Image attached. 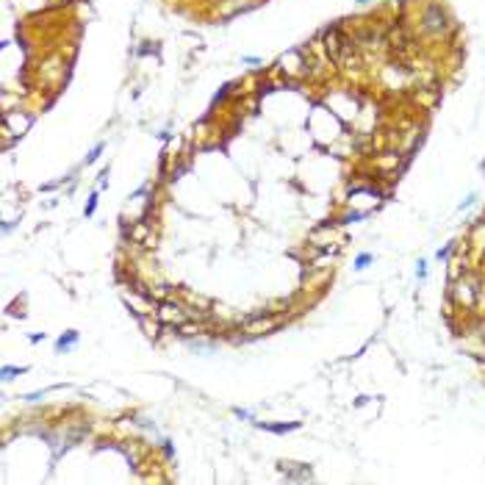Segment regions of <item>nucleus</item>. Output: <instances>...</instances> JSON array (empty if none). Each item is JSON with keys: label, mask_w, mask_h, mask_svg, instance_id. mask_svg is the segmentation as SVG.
<instances>
[{"label": "nucleus", "mask_w": 485, "mask_h": 485, "mask_svg": "<svg viewBox=\"0 0 485 485\" xmlns=\"http://www.w3.org/2000/svg\"><path fill=\"white\" fill-rule=\"evenodd\" d=\"M158 319H161V322H183V319H186V314H183L178 305H172V302H164L161 311H158Z\"/></svg>", "instance_id": "nucleus-1"}, {"label": "nucleus", "mask_w": 485, "mask_h": 485, "mask_svg": "<svg viewBox=\"0 0 485 485\" xmlns=\"http://www.w3.org/2000/svg\"><path fill=\"white\" fill-rule=\"evenodd\" d=\"M75 341H78V333H75V330H69L67 336H61V338L56 341V349H59V352H64V349H69L72 344H75Z\"/></svg>", "instance_id": "nucleus-2"}, {"label": "nucleus", "mask_w": 485, "mask_h": 485, "mask_svg": "<svg viewBox=\"0 0 485 485\" xmlns=\"http://www.w3.org/2000/svg\"><path fill=\"white\" fill-rule=\"evenodd\" d=\"M22 372H25V369H17V366H3V377H6V380H11L14 375H22Z\"/></svg>", "instance_id": "nucleus-3"}, {"label": "nucleus", "mask_w": 485, "mask_h": 485, "mask_svg": "<svg viewBox=\"0 0 485 485\" xmlns=\"http://www.w3.org/2000/svg\"><path fill=\"white\" fill-rule=\"evenodd\" d=\"M366 264H372V255H369V253H363V255H358V261H355V269H363Z\"/></svg>", "instance_id": "nucleus-4"}, {"label": "nucleus", "mask_w": 485, "mask_h": 485, "mask_svg": "<svg viewBox=\"0 0 485 485\" xmlns=\"http://www.w3.org/2000/svg\"><path fill=\"white\" fill-rule=\"evenodd\" d=\"M145 330H147V336H158V324L147 322V319H145Z\"/></svg>", "instance_id": "nucleus-5"}, {"label": "nucleus", "mask_w": 485, "mask_h": 485, "mask_svg": "<svg viewBox=\"0 0 485 485\" xmlns=\"http://www.w3.org/2000/svg\"><path fill=\"white\" fill-rule=\"evenodd\" d=\"M94 205H97V194H92V200H89V205H86V216H92V213H94Z\"/></svg>", "instance_id": "nucleus-6"}, {"label": "nucleus", "mask_w": 485, "mask_h": 485, "mask_svg": "<svg viewBox=\"0 0 485 485\" xmlns=\"http://www.w3.org/2000/svg\"><path fill=\"white\" fill-rule=\"evenodd\" d=\"M100 150H103V145H97V147H94L92 153L86 155V164H92V161H94V158H97V155H100Z\"/></svg>", "instance_id": "nucleus-7"}, {"label": "nucleus", "mask_w": 485, "mask_h": 485, "mask_svg": "<svg viewBox=\"0 0 485 485\" xmlns=\"http://www.w3.org/2000/svg\"><path fill=\"white\" fill-rule=\"evenodd\" d=\"M360 3H366V0H360Z\"/></svg>", "instance_id": "nucleus-8"}, {"label": "nucleus", "mask_w": 485, "mask_h": 485, "mask_svg": "<svg viewBox=\"0 0 485 485\" xmlns=\"http://www.w3.org/2000/svg\"><path fill=\"white\" fill-rule=\"evenodd\" d=\"M483 167H485V164H483Z\"/></svg>", "instance_id": "nucleus-9"}]
</instances>
